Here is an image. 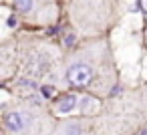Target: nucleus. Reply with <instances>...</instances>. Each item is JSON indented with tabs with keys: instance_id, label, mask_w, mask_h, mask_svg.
<instances>
[{
	"instance_id": "nucleus-1",
	"label": "nucleus",
	"mask_w": 147,
	"mask_h": 135,
	"mask_svg": "<svg viewBox=\"0 0 147 135\" xmlns=\"http://www.w3.org/2000/svg\"><path fill=\"white\" fill-rule=\"evenodd\" d=\"M67 79H69V83L75 85V87H85V85H89L91 79H93V69H91L89 65H85V63H77V65L69 67Z\"/></svg>"
},
{
	"instance_id": "nucleus-2",
	"label": "nucleus",
	"mask_w": 147,
	"mask_h": 135,
	"mask_svg": "<svg viewBox=\"0 0 147 135\" xmlns=\"http://www.w3.org/2000/svg\"><path fill=\"white\" fill-rule=\"evenodd\" d=\"M4 125H6L8 131L18 133V131H22L26 127V115L24 113H8L6 119H4Z\"/></svg>"
},
{
	"instance_id": "nucleus-3",
	"label": "nucleus",
	"mask_w": 147,
	"mask_h": 135,
	"mask_svg": "<svg viewBox=\"0 0 147 135\" xmlns=\"http://www.w3.org/2000/svg\"><path fill=\"white\" fill-rule=\"evenodd\" d=\"M75 107H77V97H75V95H65V97L59 101L57 111H59L61 115H67V113H71Z\"/></svg>"
},
{
	"instance_id": "nucleus-4",
	"label": "nucleus",
	"mask_w": 147,
	"mask_h": 135,
	"mask_svg": "<svg viewBox=\"0 0 147 135\" xmlns=\"http://www.w3.org/2000/svg\"><path fill=\"white\" fill-rule=\"evenodd\" d=\"M65 135H83V127L77 123H69L65 125Z\"/></svg>"
},
{
	"instance_id": "nucleus-5",
	"label": "nucleus",
	"mask_w": 147,
	"mask_h": 135,
	"mask_svg": "<svg viewBox=\"0 0 147 135\" xmlns=\"http://www.w3.org/2000/svg\"><path fill=\"white\" fill-rule=\"evenodd\" d=\"M32 0H16V8L20 10V12H28L30 8H32Z\"/></svg>"
},
{
	"instance_id": "nucleus-6",
	"label": "nucleus",
	"mask_w": 147,
	"mask_h": 135,
	"mask_svg": "<svg viewBox=\"0 0 147 135\" xmlns=\"http://www.w3.org/2000/svg\"><path fill=\"white\" fill-rule=\"evenodd\" d=\"M42 95H45V97H53V95H55V87H51V85L42 87Z\"/></svg>"
},
{
	"instance_id": "nucleus-7",
	"label": "nucleus",
	"mask_w": 147,
	"mask_h": 135,
	"mask_svg": "<svg viewBox=\"0 0 147 135\" xmlns=\"http://www.w3.org/2000/svg\"><path fill=\"white\" fill-rule=\"evenodd\" d=\"M8 26H10V28H12V26H16V18H14V16H10V18H8Z\"/></svg>"
},
{
	"instance_id": "nucleus-8",
	"label": "nucleus",
	"mask_w": 147,
	"mask_h": 135,
	"mask_svg": "<svg viewBox=\"0 0 147 135\" xmlns=\"http://www.w3.org/2000/svg\"><path fill=\"white\" fill-rule=\"evenodd\" d=\"M139 6H141V8L147 12V0H139Z\"/></svg>"
},
{
	"instance_id": "nucleus-9",
	"label": "nucleus",
	"mask_w": 147,
	"mask_h": 135,
	"mask_svg": "<svg viewBox=\"0 0 147 135\" xmlns=\"http://www.w3.org/2000/svg\"><path fill=\"white\" fill-rule=\"evenodd\" d=\"M143 135H147V129H145V131H143Z\"/></svg>"
}]
</instances>
